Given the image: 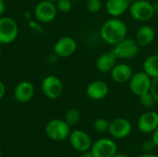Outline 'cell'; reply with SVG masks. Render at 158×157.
I'll use <instances>...</instances> for the list:
<instances>
[{"instance_id": "obj_26", "label": "cell", "mask_w": 158, "mask_h": 157, "mask_svg": "<svg viewBox=\"0 0 158 157\" xmlns=\"http://www.w3.org/2000/svg\"><path fill=\"white\" fill-rule=\"evenodd\" d=\"M156 145L153 141H145L141 144V150L143 154H151L155 150Z\"/></svg>"}, {"instance_id": "obj_15", "label": "cell", "mask_w": 158, "mask_h": 157, "mask_svg": "<svg viewBox=\"0 0 158 157\" xmlns=\"http://www.w3.org/2000/svg\"><path fill=\"white\" fill-rule=\"evenodd\" d=\"M34 86L29 81H22L19 82L13 92L14 98L19 103H28L34 95Z\"/></svg>"}, {"instance_id": "obj_30", "label": "cell", "mask_w": 158, "mask_h": 157, "mask_svg": "<svg viewBox=\"0 0 158 157\" xmlns=\"http://www.w3.org/2000/svg\"><path fill=\"white\" fill-rule=\"evenodd\" d=\"M5 93H6V85L2 81H0V100L4 97Z\"/></svg>"}, {"instance_id": "obj_23", "label": "cell", "mask_w": 158, "mask_h": 157, "mask_svg": "<svg viewBox=\"0 0 158 157\" xmlns=\"http://www.w3.org/2000/svg\"><path fill=\"white\" fill-rule=\"evenodd\" d=\"M140 98V103L143 106L146 107V108H149V107H153L156 102V100L155 99V97L153 96V94L149 92L142 96L139 97Z\"/></svg>"}, {"instance_id": "obj_17", "label": "cell", "mask_w": 158, "mask_h": 157, "mask_svg": "<svg viewBox=\"0 0 158 157\" xmlns=\"http://www.w3.org/2000/svg\"><path fill=\"white\" fill-rule=\"evenodd\" d=\"M131 4V0H106V11L111 18H119L129 10Z\"/></svg>"}, {"instance_id": "obj_8", "label": "cell", "mask_w": 158, "mask_h": 157, "mask_svg": "<svg viewBox=\"0 0 158 157\" xmlns=\"http://www.w3.org/2000/svg\"><path fill=\"white\" fill-rule=\"evenodd\" d=\"M57 14L56 3L50 1H40L34 7V17L41 23H49L53 21Z\"/></svg>"}, {"instance_id": "obj_35", "label": "cell", "mask_w": 158, "mask_h": 157, "mask_svg": "<svg viewBox=\"0 0 158 157\" xmlns=\"http://www.w3.org/2000/svg\"><path fill=\"white\" fill-rule=\"evenodd\" d=\"M44 1H50V2H53V3H56L57 0H44Z\"/></svg>"}, {"instance_id": "obj_1", "label": "cell", "mask_w": 158, "mask_h": 157, "mask_svg": "<svg viewBox=\"0 0 158 157\" xmlns=\"http://www.w3.org/2000/svg\"><path fill=\"white\" fill-rule=\"evenodd\" d=\"M128 35V26L119 18H110L106 20L100 29L101 39L109 45H115Z\"/></svg>"}, {"instance_id": "obj_36", "label": "cell", "mask_w": 158, "mask_h": 157, "mask_svg": "<svg viewBox=\"0 0 158 157\" xmlns=\"http://www.w3.org/2000/svg\"><path fill=\"white\" fill-rule=\"evenodd\" d=\"M0 157H2V151H1V149H0Z\"/></svg>"}, {"instance_id": "obj_34", "label": "cell", "mask_w": 158, "mask_h": 157, "mask_svg": "<svg viewBox=\"0 0 158 157\" xmlns=\"http://www.w3.org/2000/svg\"><path fill=\"white\" fill-rule=\"evenodd\" d=\"M112 157H130L129 155H124V154H116L115 155H113Z\"/></svg>"}, {"instance_id": "obj_6", "label": "cell", "mask_w": 158, "mask_h": 157, "mask_svg": "<svg viewBox=\"0 0 158 157\" xmlns=\"http://www.w3.org/2000/svg\"><path fill=\"white\" fill-rule=\"evenodd\" d=\"M151 84L152 79L143 70L133 73L129 81L131 92L138 97L149 93L151 90Z\"/></svg>"}, {"instance_id": "obj_4", "label": "cell", "mask_w": 158, "mask_h": 157, "mask_svg": "<svg viewBox=\"0 0 158 157\" xmlns=\"http://www.w3.org/2000/svg\"><path fill=\"white\" fill-rule=\"evenodd\" d=\"M139 44L131 38L126 37L117 44H115L111 50V53L117 59H131L138 55Z\"/></svg>"}, {"instance_id": "obj_18", "label": "cell", "mask_w": 158, "mask_h": 157, "mask_svg": "<svg viewBox=\"0 0 158 157\" xmlns=\"http://www.w3.org/2000/svg\"><path fill=\"white\" fill-rule=\"evenodd\" d=\"M156 39V31L155 29L147 24L142 25L137 31L135 35V41L142 47L149 46Z\"/></svg>"}, {"instance_id": "obj_12", "label": "cell", "mask_w": 158, "mask_h": 157, "mask_svg": "<svg viewBox=\"0 0 158 157\" xmlns=\"http://www.w3.org/2000/svg\"><path fill=\"white\" fill-rule=\"evenodd\" d=\"M69 139L70 145L76 151L81 153L89 151L93 144L89 134L82 130H75L71 131L69 136Z\"/></svg>"}, {"instance_id": "obj_39", "label": "cell", "mask_w": 158, "mask_h": 157, "mask_svg": "<svg viewBox=\"0 0 158 157\" xmlns=\"http://www.w3.org/2000/svg\"><path fill=\"white\" fill-rule=\"evenodd\" d=\"M156 1H157V2H158V0H156Z\"/></svg>"}, {"instance_id": "obj_16", "label": "cell", "mask_w": 158, "mask_h": 157, "mask_svg": "<svg viewBox=\"0 0 158 157\" xmlns=\"http://www.w3.org/2000/svg\"><path fill=\"white\" fill-rule=\"evenodd\" d=\"M132 75H133V70L131 67L126 63L116 64L115 67L110 71L111 79L116 83H118V84L129 82Z\"/></svg>"}, {"instance_id": "obj_20", "label": "cell", "mask_w": 158, "mask_h": 157, "mask_svg": "<svg viewBox=\"0 0 158 157\" xmlns=\"http://www.w3.org/2000/svg\"><path fill=\"white\" fill-rule=\"evenodd\" d=\"M143 70L151 78H158V54L149 56L143 63Z\"/></svg>"}, {"instance_id": "obj_32", "label": "cell", "mask_w": 158, "mask_h": 157, "mask_svg": "<svg viewBox=\"0 0 158 157\" xmlns=\"http://www.w3.org/2000/svg\"><path fill=\"white\" fill-rule=\"evenodd\" d=\"M80 157H94L93 155V154L91 153V151H86V152H83Z\"/></svg>"}, {"instance_id": "obj_27", "label": "cell", "mask_w": 158, "mask_h": 157, "mask_svg": "<svg viewBox=\"0 0 158 157\" xmlns=\"http://www.w3.org/2000/svg\"><path fill=\"white\" fill-rule=\"evenodd\" d=\"M150 93L153 94L155 99L158 103V78L152 79V84H151V90Z\"/></svg>"}, {"instance_id": "obj_22", "label": "cell", "mask_w": 158, "mask_h": 157, "mask_svg": "<svg viewBox=\"0 0 158 157\" xmlns=\"http://www.w3.org/2000/svg\"><path fill=\"white\" fill-rule=\"evenodd\" d=\"M94 130L97 132L100 133H104L106 131H108V128H109V122L103 118H97L94 122Z\"/></svg>"}, {"instance_id": "obj_28", "label": "cell", "mask_w": 158, "mask_h": 157, "mask_svg": "<svg viewBox=\"0 0 158 157\" xmlns=\"http://www.w3.org/2000/svg\"><path fill=\"white\" fill-rule=\"evenodd\" d=\"M30 27H31V29H33L34 31H40L41 32H43V28H42V26L39 25L38 23L34 22L33 20H31V21H30Z\"/></svg>"}, {"instance_id": "obj_2", "label": "cell", "mask_w": 158, "mask_h": 157, "mask_svg": "<svg viewBox=\"0 0 158 157\" xmlns=\"http://www.w3.org/2000/svg\"><path fill=\"white\" fill-rule=\"evenodd\" d=\"M130 15L139 22H147L156 14L154 4L148 0H134L129 8Z\"/></svg>"}, {"instance_id": "obj_21", "label": "cell", "mask_w": 158, "mask_h": 157, "mask_svg": "<svg viewBox=\"0 0 158 157\" xmlns=\"http://www.w3.org/2000/svg\"><path fill=\"white\" fill-rule=\"evenodd\" d=\"M81 112L76 109V108H70L69 110L67 111L66 116H65V121L70 126H75L77 125L80 120H81Z\"/></svg>"}, {"instance_id": "obj_24", "label": "cell", "mask_w": 158, "mask_h": 157, "mask_svg": "<svg viewBox=\"0 0 158 157\" xmlns=\"http://www.w3.org/2000/svg\"><path fill=\"white\" fill-rule=\"evenodd\" d=\"M103 4L101 0H87L86 8L90 13H97L102 9Z\"/></svg>"}, {"instance_id": "obj_38", "label": "cell", "mask_w": 158, "mask_h": 157, "mask_svg": "<svg viewBox=\"0 0 158 157\" xmlns=\"http://www.w3.org/2000/svg\"><path fill=\"white\" fill-rule=\"evenodd\" d=\"M70 1H72V2H77V1H79V0H70Z\"/></svg>"}, {"instance_id": "obj_10", "label": "cell", "mask_w": 158, "mask_h": 157, "mask_svg": "<svg viewBox=\"0 0 158 157\" xmlns=\"http://www.w3.org/2000/svg\"><path fill=\"white\" fill-rule=\"evenodd\" d=\"M78 44L74 38L70 36L60 37L54 44L53 51L58 57H69L75 54Z\"/></svg>"}, {"instance_id": "obj_13", "label": "cell", "mask_w": 158, "mask_h": 157, "mask_svg": "<svg viewBox=\"0 0 158 157\" xmlns=\"http://www.w3.org/2000/svg\"><path fill=\"white\" fill-rule=\"evenodd\" d=\"M86 95L94 101H100L105 99L109 92L108 84L101 80H94L88 83L86 87Z\"/></svg>"}, {"instance_id": "obj_33", "label": "cell", "mask_w": 158, "mask_h": 157, "mask_svg": "<svg viewBox=\"0 0 158 157\" xmlns=\"http://www.w3.org/2000/svg\"><path fill=\"white\" fill-rule=\"evenodd\" d=\"M139 157H158V155H156V154L151 153V154H143L142 155H140Z\"/></svg>"}, {"instance_id": "obj_3", "label": "cell", "mask_w": 158, "mask_h": 157, "mask_svg": "<svg viewBox=\"0 0 158 157\" xmlns=\"http://www.w3.org/2000/svg\"><path fill=\"white\" fill-rule=\"evenodd\" d=\"M70 132V126L63 119L54 118L45 126V133L47 137L55 142L65 141L69 138Z\"/></svg>"}, {"instance_id": "obj_11", "label": "cell", "mask_w": 158, "mask_h": 157, "mask_svg": "<svg viewBox=\"0 0 158 157\" xmlns=\"http://www.w3.org/2000/svg\"><path fill=\"white\" fill-rule=\"evenodd\" d=\"M131 123L126 118H117L109 122L108 132L115 139H124L131 134Z\"/></svg>"}, {"instance_id": "obj_7", "label": "cell", "mask_w": 158, "mask_h": 157, "mask_svg": "<svg viewBox=\"0 0 158 157\" xmlns=\"http://www.w3.org/2000/svg\"><path fill=\"white\" fill-rule=\"evenodd\" d=\"M41 89L43 93L51 100L58 99L64 91L63 82L55 75L46 76L41 83Z\"/></svg>"}, {"instance_id": "obj_29", "label": "cell", "mask_w": 158, "mask_h": 157, "mask_svg": "<svg viewBox=\"0 0 158 157\" xmlns=\"http://www.w3.org/2000/svg\"><path fill=\"white\" fill-rule=\"evenodd\" d=\"M152 141L155 143L156 147H158V128L152 133Z\"/></svg>"}, {"instance_id": "obj_9", "label": "cell", "mask_w": 158, "mask_h": 157, "mask_svg": "<svg viewBox=\"0 0 158 157\" xmlns=\"http://www.w3.org/2000/svg\"><path fill=\"white\" fill-rule=\"evenodd\" d=\"M90 151L94 157H112L118 153V146L113 140L102 138L92 144Z\"/></svg>"}, {"instance_id": "obj_19", "label": "cell", "mask_w": 158, "mask_h": 157, "mask_svg": "<svg viewBox=\"0 0 158 157\" xmlns=\"http://www.w3.org/2000/svg\"><path fill=\"white\" fill-rule=\"evenodd\" d=\"M117 64V58L114 55L110 52H106L101 54L96 61H95V68L99 72L107 73L112 70V68Z\"/></svg>"}, {"instance_id": "obj_31", "label": "cell", "mask_w": 158, "mask_h": 157, "mask_svg": "<svg viewBox=\"0 0 158 157\" xmlns=\"http://www.w3.org/2000/svg\"><path fill=\"white\" fill-rule=\"evenodd\" d=\"M6 11V3L4 0H0V17L4 15Z\"/></svg>"}, {"instance_id": "obj_37", "label": "cell", "mask_w": 158, "mask_h": 157, "mask_svg": "<svg viewBox=\"0 0 158 157\" xmlns=\"http://www.w3.org/2000/svg\"><path fill=\"white\" fill-rule=\"evenodd\" d=\"M1 46H2V44L0 43V54H1V49H2V47H1Z\"/></svg>"}, {"instance_id": "obj_14", "label": "cell", "mask_w": 158, "mask_h": 157, "mask_svg": "<svg viewBox=\"0 0 158 157\" xmlns=\"http://www.w3.org/2000/svg\"><path fill=\"white\" fill-rule=\"evenodd\" d=\"M137 127L143 133H153L158 128V113L156 111L144 112L140 116Z\"/></svg>"}, {"instance_id": "obj_25", "label": "cell", "mask_w": 158, "mask_h": 157, "mask_svg": "<svg viewBox=\"0 0 158 157\" xmlns=\"http://www.w3.org/2000/svg\"><path fill=\"white\" fill-rule=\"evenodd\" d=\"M72 1L70 0H57L56 2V6L57 8V11H60L62 13H68L72 8Z\"/></svg>"}, {"instance_id": "obj_5", "label": "cell", "mask_w": 158, "mask_h": 157, "mask_svg": "<svg viewBox=\"0 0 158 157\" xmlns=\"http://www.w3.org/2000/svg\"><path fill=\"white\" fill-rule=\"evenodd\" d=\"M19 35V26L17 21L7 16L0 17V43L9 44L13 43Z\"/></svg>"}]
</instances>
